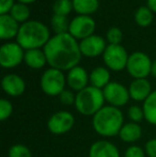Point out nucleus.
<instances>
[{"label":"nucleus","mask_w":156,"mask_h":157,"mask_svg":"<svg viewBox=\"0 0 156 157\" xmlns=\"http://www.w3.org/2000/svg\"><path fill=\"white\" fill-rule=\"evenodd\" d=\"M75 118L69 111L61 110L57 111L48 119L47 128L54 135H63L69 132L73 128Z\"/></svg>","instance_id":"obj_9"},{"label":"nucleus","mask_w":156,"mask_h":157,"mask_svg":"<svg viewBox=\"0 0 156 157\" xmlns=\"http://www.w3.org/2000/svg\"><path fill=\"white\" fill-rule=\"evenodd\" d=\"M119 136H120L121 140L124 141V142H135V141H138L141 138L142 128L138 123L128 122L122 126Z\"/></svg>","instance_id":"obj_18"},{"label":"nucleus","mask_w":156,"mask_h":157,"mask_svg":"<svg viewBox=\"0 0 156 157\" xmlns=\"http://www.w3.org/2000/svg\"><path fill=\"white\" fill-rule=\"evenodd\" d=\"M105 97L103 90L88 86L76 94L75 107L82 116H94L104 107Z\"/></svg>","instance_id":"obj_4"},{"label":"nucleus","mask_w":156,"mask_h":157,"mask_svg":"<svg viewBox=\"0 0 156 157\" xmlns=\"http://www.w3.org/2000/svg\"><path fill=\"white\" fill-rule=\"evenodd\" d=\"M124 157H146V151L137 145H131L125 151Z\"/></svg>","instance_id":"obj_32"},{"label":"nucleus","mask_w":156,"mask_h":157,"mask_svg":"<svg viewBox=\"0 0 156 157\" xmlns=\"http://www.w3.org/2000/svg\"><path fill=\"white\" fill-rule=\"evenodd\" d=\"M73 9V1L72 0H56L52 4L54 14L67 16Z\"/></svg>","instance_id":"obj_26"},{"label":"nucleus","mask_w":156,"mask_h":157,"mask_svg":"<svg viewBox=\"0 0 156 157\" xmlns=\"http://www.w3.org/2000/svg\"><path fill=\"white\" fill-rule=\"evenodd\" d=\"M129 96L136 101H144L150 94L152 93L151 89V83L148 79H135L133 82L129 85L128 88Z\"/></svg>","instance_id":"obj_15"},{"label":"nucleus","mask_w":156,"mask_h":157,"mask_svg":"<svg viewBox=\"0 0 156 157\" xmlns=\"http://www.w3.org/2000/svg\"><path fill=\"white\" fill-rule=\"evenodd\" d=\"M122 31H121L119 28L117 27H112L107 31V41L110 44H120L121 41H122Z\"/></svg>","instance_id":"obj_30"},{"label":"nucleus","mask_w":156,"mask_h":157,"mask_svg":"<svg viewBox=\"0 0 156 157\" xmlns=\"http://www.w3.org/2000/svg\"><path fill=\"white\" fill-rule=\"evenodd\" d=\"M128 55L121 44H109L103 54V60L105 64L112 71H122L126 68Z\"/></svg>","instance_id":"obj_7"},{"label":"nucleus","mask_w":156,"mask_h":157,"mask_svg":"<svg viewBox=\"0 0 156 157\" xmlns=\"http://www.w3.org/2000/svg\"><path fill=\"white\" fill-rule=\"evenodd\" d=\"M21 26L11 15H0V37L2 40H10L17 36Z\"/></svg>","instance_id":"obj_17"},{"label":"nucleus","mask_w":156,"mask_h":157,"mask_svg":"<svg viewBox=\"0 0 156 157\" xmlns=\"http://www.w3.org/2000/svg\"><path fill=\"white\" fill-rule=\"evenodd\" d=\"M135 21L140 27H149L153 21V11L149 6H140L135 13Z\"/></svg>","instance_id":"obj_24"},{"label":"nucleus","mask_w":156,"mask_h":157,"mask_svg":"<svg viewBox=\"0 0 156 157\" xmlns=\"http://www.w3.org/2000/svg\"><path fill=\"white\" fill-rule=\"evenodd\" d=\"M21 3H24V4H27V3H32V2H34L36 0H18Z\"/></svg>","instance_id":"obj_37"},{"label":"nucleus","mask_w":156,"mask_h":157,"mask_svg":"<svg viewBox=\"0 0 156 157\" xmlns=\"http://www.w3.org/2000/svg\"><path fill=\"white\" fill-rule=\"evenodd\" d=\"M10 15L17 21V23H26L30 16V10L24 3H15L12 10L10 11Z\"/></svg>","instance_id":"obj_25"},{"label":"nucleus","mask_w":156,"mask_h":157,"mask_svg":"<svg viewBox=\"0 0 156 157\" xmlns=\"http://www.w3.org/2000/svg\"><path fill=\"white\" fill-rule=\"evenodd\" d=\"M14 0H0V14H8L14 6Z\"/></svg>","instance_id":"obj_33"},{"label":"nucleus","mask_w":156,"mask_h":157,"mask_svg":"<svg viewBox=\"0 0 156 157\" xmlns=\"http://www.w3.org/2000/svg\"><path fill=\"white\" fill-rule=\"evenodd\" d=\"M25 62L29 67L34 68V70H40L42 68L47 62L45 52L44 50L38 49H29L26 50L25 52Z\"/></svg>","instance_id":"obj_20"},{"label":"nucleus","mask_w":156,"mask_h":157,"mask_svg":"<svg viewBox=\"0 0 156 157\" xmlns=\"http://www.w3.org/2000/svg\"><path fill=\"white\" fill-rule=\"evenodd\" d=\"M16 37L24 49H38L49 41V29L39 21H28L21 26Z\"/></svg>","instance_id":"obj_3"},{"label":"nucleus","mask_w":156,"mask_h":157,"mask_svg":"<svg viewBox=\"0 0 156 157\" xmlns=\"http://www.w3.org/2000/svg\"><path fill=\"white\" fill-rule=\"evenodd\" d=\"M152 61L144 52H136L128 57L126 70L135 79H142L151 74Z\"/></svg>","instance_id":"obj_6"},{"label":"nucleus","mask_w":156,"mask_h":157,"mask_svg":"<svg viewBox=\"0 0 156 157\" xmlns=\"http://www.w3.org/2000/svg\"><path fill=\"white\" fill-rule=\"evenodd\" d=\"M9 157H32V154L25 144H14L9 150Z\"/></svg>","instance_id":"obj_27"},{"label":"nucleus","mask_w":156,"mask_h":157,"mask_svg":"<svg viewBox=\"0 0 156 157\" xmlns=\"http://www.w3.org/2000/svg\"><path fill=\"white\" fill-rule=\"evenodd\" d=\"M70 24L67 16L63 15H57L54 14L50 18V25H51V29L56 34H64V33H69L70 29Z\"/></svg>","instance_id":"obj_23"},{"label":"nucleus","mask_w":156,"mask_h":157,"mask_svg":"<svg viewBox=\"0 0 156 157\" xmlns=\"http://www.w3.org/2000/svg\"><path fill=\"white\" fill-rule=\"evenodd\" d=\"M13 112V106L10 101L6 98L0 99V120L6 121L12 116Z\"/></svg>","instance_id":"obj_28"},{"label":"nucleus","mask_w":156,"mask_h":157,"mask_svg":"<svg viewBox=\"0 0 156 157\" xmlns=\"http://www.w3.org/2000/svg\"><path fill=\"white\" fill-rule=\"evenodd\" d=\"M142 109L144 112V119L150 124L156 125V90L143 101Z\"/></svg>","instance_id":"obj_22"},{"label":"nucleus","mask_w":156,"mask_h":157,"mask_svg":"<svg viewBox=\"0 0 156 157\" xmlns=\"http://www.w3.org/2000/svg\"><path fill=\"white\" fill-rule=\"evenodd\" d=\"M106 47V41L102 36L95 34L81 40L79 43L81 55L88 58H94V57L104 54Z\"/></svg>","instance_id":"obj_12"},{"label":"nucleus","mask_w":156,"mask_h":157,"mask_svg":"<svg viewBox=\"0 0 156 157\" xmlns=\"http://www.w3.org/2000/svg\"><path fill=\"white\" fill-rule=\"evenodd\" d=\"M89 81L90 78L87 71L78 65L70 70L67 76V83L69 85V87L77 92L87 88Z\"/></svg>","instance_id":"obj_13"},{"label":"nucleus","mask_w":156,"mask_h":157,"mask_svg":"<svg viewBox=\"0 0 156 157\" xmlns=\"http://www.w3.org/2000/svg\"><path fill=\"white\" fill-rule=\"evenodd\" d=\"M105 101H108L110 106L120 108L125 106L129 99V92L123 85L116 81H110L103 89Z\"/></svg>","instance_id":"obj_11"},{"label":"nucleus","mask_w":156,"mask_h":157,"mask_svg":"<svg viewBox=\"0 0 156 157\" xmlns=\"http://www.w3.org/2000/svg\"><path fill=\"white\" fill-rule=\"evenodd\" d=\"M25 59L24 48L18 43H6L0 48V64L4 68H13Z\"/></svg>","instance_id":"obj_8"},{"label":"nucleus","mask_w":156,"mask_h":157,"mask_svg":"<svg viewBox=\"0 0 156 157\" xmlns=\"http://www.w3.org/2000/svg\"><path fill=\"white\" fill-rule=\"evenodd\" d=\"M151 75L153 77H156V60L152 62V67H151Z\"/></svg>","instance_id":"obj_36"},{"label":"nucleus","mask_w":156,"mask_h":157,"mask_svg":"<svg viewBox=\"0 0 156 157\" xmlns=\"http://www.w3.org/2000/svg\"><path fill=\"white\" fill-rule=\"evenodd\" d=\"M59 98H60V101L62 104L67 106H71V105H75L76 101V95L73 93L70 90H64L60 95H59Z\"/></svg>","instance_id":"obj_31"},{"label":"nucleus","mask_w":156,"mask_h":157,"mask_svg":"<svg viewBox=\"0 0 156 157\" xmlns=\"http://www.w3.org/2000/svg\"><path fill=\"white\" fill-rule=\"evenodd\" d=\"M89 78L92 87L102 90L110 82V73L106 67L97 66L91 72V74L89 75Z\"/></svg>","instance_id":"obj_19"},{"label":"nucleus","mask_w":156,"mask_h":157,"mask_svg":"<svg viewBox=\"0 0 156 157\" xmlns=\"http://www.w3.org/2000/svg\"><path fill=\"white\" fill-rule=\"evenodd\" d=\"M128 118L131 119V122H135V123L141 122L144 119L143 109L137 105L131 106V107L128 108Z\"/></svg>","instance_id":"obj_29"},{"label":"nucleus","mask_w":156,"mask_h":157,"mask_svg":"<svg viewBox=\"0 0 156 157\" xmlns=\"http://www.w3.org/2000/svg\"><path fill=\"white\" fill-rule=\"evenodd\" d=\"M1 86L3 91L13 97L21 96L26 90V83L21 76L16 74H8L2 78Z\"/></svg>","instance_id":"obj_14"},{"label":"nucleus","mask_w":156,"mask_h":157,"mask_svg":"<svg viewBox=\"0 0 156 157\" xmlns=\"http://www.w3.org/2000/svg\"><path fill=\"white\" fill-rule=\"evenodd\" d=\"M95 30V21L89 15H78L72 19L69 33L76 40H83L93 35Z\"/></svg>","instance_id":"obj_10"},{"label":"nucleus","mask_w":156,"mask_h":157,"mask_svg":"<svg viewBox=\"0 0 156 157\" xmlns=\"http://www.w3.org/2000/svg\"><path fill=\"white\" fill-rule=\"evenodd\" d=\"M65 83H67V78L62 71L52 67L48 68L43 73L40 81L42 91L49 96L60 95L65 90Z\"/></svg>","instance_id":"obj_5"},{"label":"nucleus","mask_w":156,"mask_h":157,"mask_svg":"<svg viewBox=\"0 0 156 157\" xmlns=\"http://www.w3.org/2000/svg\"><path fill=\"white\" fill-rule=\"evenodd\" d=\"M146 154L149 157H156V139H151L146 143Z\"/></svg>","instance_id":"obj_34"},{"label":"nucleus","mask_w":156,"mask_h":157,"mask_svg":"<svg viewBox=\"0 0 156 157\" xmlns=\"http://www.w3.org/2000/svg\"><path fill=\"white\" fill-rule=\"evenodd\" d=\"M73 9L79 15H90L96 12L100 6L98 0H72Z\"/></svg>","instance_id":"obj_21"},{"label":"nucleus","mask_w":156,"mask_h":157,"mask_svg":"<svg viewBox=\"0 0 156 157\" xmlns=\"http://www.w3.org/2000/svg\"><path fill=\"white\" fill-rule=\"evenodd\" d=\"M148 6L156 13V0H148Z\"/></svg>","instance_id":"obj_35"},{"label":"nucleus","mask_w":156,"mask_h":157,"mask_svg":"<svg viewBox=\"0 0 156 157\" xmlns=\"http://www.w3.org/2000/svg\"><path fill=\"white\" fill-rule=\"evenodd\" d=\"M89 157H120L118 147L107 140H100L90 147Z\"/></svg>","instance_id":"obj_16"},{"label":"nucleus","mask_w":156,"mask_h":157,"mask_svg":"<svg viewBox=\"0 0 156 157\" xmlns=\"http://www.w3.org/2000/svg\"><path fill=\"white\" fill-rule=\"evenodd\" d=\"M124 122L123 113L113 106H104L93 116L92 125L96 132L103 137H113L120 134Z\"/></svg>","instance_id":"obj_2"},{"label":"nucleus","mask_w":156,"mask_h":157,"mask_svg":"<svg viewBox=\"0 0 156 157\" xmlns=\"http://www.w3.org/2000/svg\"><path fill=\"white\" fill-rule=\"evenodd\" d=\"M47 63L52 68L70 71L78 65L81 59L79 43L70 33L56 34L44 46Z\"/></svg>","instance_id":"obj_1"}]
</instances>
